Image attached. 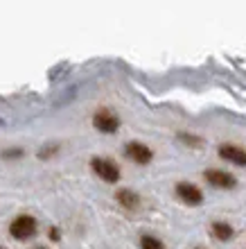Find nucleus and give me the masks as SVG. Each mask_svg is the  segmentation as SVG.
Wrapping results in <instances>:
<instances>
[{"label": "nucleus", "instance_id": "obj_13", "mask_svg": "<svg viewBox=\"0 0 246 249\" xmlns=\"http://www.w3.org/2000/svg\"><path fill=\"white\" fill-rule=\"evenodd\" d=\"M50 238H52V240H59V233H57V229H50Z\"/></svg>", "mask_w": 246, "mask_h": 249}, {"label": "nucleus", "instance_id": "obj_3", "mask_svg": "<svg viewBox=\"0 0 246 249\" xmlns=\"http://www.w3.org/2000/svg\"><path fill=\"white\" fill-rule=\"evenodd\" d=\"M93 124H95V129L102 131V134H115L120 129V118H117L113 111L109 109H99L95 116H93Z\"/></svg>", "mask_w": 246, "mask_h": 249}, {"label": "nucleus", "instance_id": "obj_15", "mask_svg": "<svg viewBox=\"0 0 246 249\" xmlns=\"http://www.w3.org/2000/svg\"><path fill=\"white\" fill-rule=\"evenodd\" d=\"M197 249H199V247H197Z\"/></svg>", "mask_w": 246, "mask_h": 249}, {"label": "nucleus", "instance_id": "obj_8", "mask_svg": "<svg viewBox=\"0 0 246 249\" xmlns=\"http://www.w3.org/2000/svg\"><path fill=\"white\" fill-rule=\"evenodd\" d=\"M115 199H117V204H120V206H124V209H129V211H133V209H138V206H140V199H138V195L133 193V190H129V188L117 190V193H115Z\"/></svg>", "mask_w": 246, "mask_h": 249}, {"label": "nucleus", "instance_id": "obj_5", "mask_svg": "<svg viewBox=\"0 0 246 249\" xmlns=\"http://www.w3.org/2000/svg\"><path fill=\"white\" fill-rule=\"evenodd\" d=\"M176 195H179V199H181V202L190 204V206H199V204L203 202L201 190L197 188V186L188 184V181H181V184L176 186Z\"/></svg>", "mask_w": 246, "mask_h": 249}, {"label": "nucleus", "instance_id": "obj_14", "mask_svg": "<svg viewBox=\"0 0 246 249\" xmlns=\"http://www.w3.org/2000/svg\"><path fill=\"white\" fill-rule=\"evenodd\" d=\"M39 249H43V247H39Z\"/></svg>", "mask_w": 246, "mask_h": 249}, {"label": "nucleus", "instance_id": "obj_2", "mask_svg": "<svg viewBox=\"0 0 246 249\" xmlns=\"http://www.w3.org/2000/svg\"><path fill=\"white\" fill-rule=\"evenodd\" d=\"M9 233H12L16 240H27L36 233V220L32 215H18L9 224Z\"/></svg>", "mask_w": 246, "mask_h": 249}, {"label": "nucleus", "instance_id": "obj_7", "mask_svg": "<svg viewBox=\"0 0 246 249\" xmlns=\"http://www.w3.org/2000/svg\"><path fill=\"white\" fill-rule=\"evenodd\" d=\"M219 157L235 165H246V150H242L237 145H230V143L219 145Z\"/></svg>", "mask_w": 246, "mask_h": 249}, {"label": "nucleus", "instance_id": "obj_10", "mask_svg": "<svg viewBox=\"0 0 246 249\" xmlns=\"http://www.w3.org/2000/svg\"><path fill=\"white\" fill-rule=\"evenodd\" d=\"M140 247H143V249H165V247H163V243L158 240V238L149 236V233H145V236L140 238Z\"/></svg>", "mask_w": 246, "mask_h": 249}, {"label": "nucleus", "instance_id": "obj_4", "mask_svg": "<svg viewBox=\"0 0 246 249\" xmlns=\"http://www.w3.org/2000/svg\"><path fill=\"white\" fill-rule=\"evenodd\" d=\"M124 154L129 159H133L136 163L145 165L151 161V157H154V152L149 150L145 143H140V141H131V143H127V147H124Z\"/></svg>", "mask_w": 246, "mask_h": 249}, {"label": "nucleus", "instance_id": "obj_6", "mask_svg": "<svg viewBox=\"0 0 246 249\" xmlns=\"http://www.w3.org/2000/svg\"><path fill=\"white\" fill-rule=\"evenodd\" d=\"M206 181L213 184L214 188H235L237 186V179L230 175V172H224V170H206Z\"/></svg>", "mask_w": 246, "mask_h": 249}, {"label": "nucleus", "instance_id": "obj_12", "mask_svg": "<svg viewBox=\"0 0 246 249\" xmlns=\"http://www.w3.org/2000/svg\"><path fill=\"white\" fill-rule=\"evenodd\" d=\"M23 150H9V152H2V157H20Z\"/></svg>", "mask_w": 246, "mask_h": 249}, {"label": "nucleus", "instance_id": "obj_11", "mask_svg": "<svg viewBox=\"0 0 246 249\" xmlns=\"http://www.w3.org/2000/svg\"><path fill=\"white\" fill-rule=\"evenodd\" d=\"M179 138H181V141H190V143H197V147H199V145H201V141H199V138L190 136V134H179Z\"/></svg>", "mask_w": 246, "mask_h": 249}, {"label": "nucleus", "instance_id": "obj_1", "mask_svg": "<svg viewBox=\"0 0 246 249\" xmlns=\"http://www.w3.org/2000/svg\"><path fill=\"white\" fill-rule=\"evenodd\" d=\"M91 168L98 172V177H102L106 184H115L120 179V168L111 159H102V157L91 159Z\"/></svg>", "mask_w": 246, "mask_h": 249}, {"label": "nucleus", "instance_id": "obj_9", "mask_svg": "<svg viewBox=\"0 0 246 249\" xmlns=\"http://www.w3.org/2000/svg\"><path fill=\"white\" fill-rule=\"evenodd\" d=\"M213 236L217 238V240H230V238H233V227L228 222H214Z\"/></svg>", "mask_w": 246, "mask_h": 249}]
</instances>
